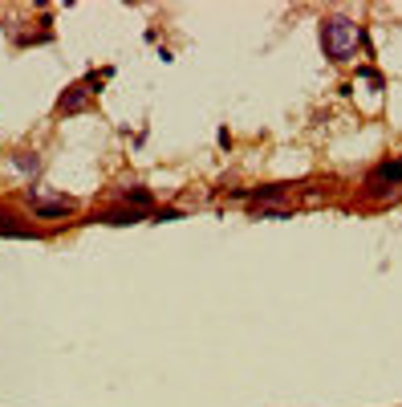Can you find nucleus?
Masks as SVG:
<instances>
[{
	"mask_svg": "<svg viewBox=\"0 0 402 407\" xmlns=\"http://www.w3.org/2000/svg\"><path fill=\"white\" fill-rule=\"evenodd\" d=\"M361 41L366 37H361V29H357L354 21H346V17H325L321 21V49H325L329 61H350V57H357Z\"/></svg>",
	"mask_w": 402,
	"mask_h": 407,
	"instance_id": "1",
	"label": "nucleus"
},
{
	"mask_svg": "<svg viewBox=\"0 0 402 407\" xmlns=\"http://www.w3.org/2000/svg\"><path fill=\"white\" fill-rule=\"evenodd\" d=\"M399 183H402V159H386L370 171V196H386Z\"/></svg>",
	"mask_w": 402,
	"mask_h": 407,
	"instance_id": "2",
	"label": "nucleus"
},
{
	"mask_svg": "<svg viewBox=\"0 0 402 407\" xmlns=\"http://www.w3.org/2000/svg\"><path fill=\"white\" fill-rule=\"evenodd\" d=\"M86 98H89V86H69V90L57 98V114H78V110H86Z\"/></svg>",
	"mask_w": 402,
	"mask_h": 407,
	"instance_id": "3",
	"label": "nucleus"
},
{
	"mask_svg": "<svg viewBox=\"0 0 402 407\" xmlns=\"http://www.w3.org/2000/svg\"><path fill=\"white\" fill-rule=\"evenodd\" d=\"M236 200H280L284 196V183H268V187H240L232 191Z\"/></svg>",
	"mask_w": 402,
	"mask_h": 407,
	"instance_id": "4",
	"label": "nucleus"
},
{
	"mask_svg": "<svg viewBox=\"0 0 402 407\" xmlns=\"http://www.w3.org/2000/svg\"><path fill=\"white\" fill-rule=\"evenodd\" d=\"M0 236H21V240H37V228L29 225H16V216L0 212Z\"/></svg>",
	"mask_w": 402,
	"mask_h": 407,
	"instance_id": "5",
	"label": "nucleus"
},
{
	"mask_svg": "<svg viewBox=\"0 0 402 407\" xmlns=\"http://www.w3.org/2000/svg\"><path fill=\"white\" fill-rule=\"evenodd\" d=\"M102 220L106 225H134V220H142V212L138 208H114V212H102Z\"/></svg>",
	"mask_w": 402,
	"mask_h": 407,
	"instance_id": "6",
	"label": "nucleus"
},
{
	"mask_svg": "<svg viewBox=\"0 0 402 407\" xmlns=\"http://www.w3.org/2000/svg\"><path fill=\"white\" fill-rule=\"evenodd\" d=\"M69 200H53V204H37V216H65Z\"/></svg>",
	"mask_w": 402,
	"mask_h": 407,
	"instance_id": "7",
	"label": "nucleus"
},
{
	"mask_svg": "<svg viewBox=\"0 0 402 407\" xmlns=\"http://www.w3.org/2000/svg\"><path fill=\"white\" fill-rule=\"evenodd\" d=\"M126 204H138V208H150V191H146V187H126Z\"/></svg>",
	"mask_w": 402,
	"mask_h": 407,
	"instance_id": "8",
	"label": "nucleus"
},
{
	"mask_svg": "<svg viewBox=\"0 0 402 407\" xmlns=\"http://www.w3.org/2000/svg\"><path fill=\"white\" fill-rule=\"evenodd\" d=\"M16 167H21V171H37V167H41V159H37V155H29V151H16Z\"/></svg>",
	"mask_w": 402,
	"mask_h": 407,
	"instance_id": "9",
	"label": "nucleus"
}]
</instances>
